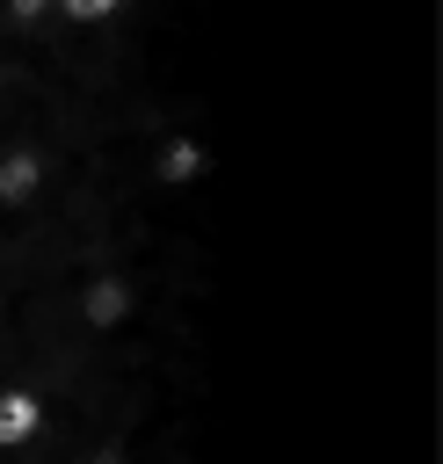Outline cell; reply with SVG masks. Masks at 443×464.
I'll use <instances>...</instances> for the list:
<instances>
[{
  "label": "cell",
  "mask_w": 443,
  "mask_h": 464,
  "mask_svg": "<svg viewBox=\"0 0 443 464\" xmlns=\"http://www.w3.org/2000/svg\"><path fill=\"white\" fill-rule=\"evenodd\" d=\"M36 428H44V406H36V399H22V392L0 399V450H22Z\"/></svg>",
  "instance_id": "obj_1"
}]
</instances>
